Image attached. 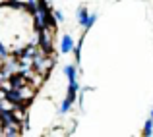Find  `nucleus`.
Returning a JSON list of instances; mask_svg holds the SVG:
<instances>
[{
  "mask_svg": "<svg viewBox=\"0 0 153 137\" xmlns=\"http://www.w3.org/2000/svg\"><path fill=\"white\" fill-rule=\"evenodd\" d=\"M89 14H91V12H89V8H87V6H79L78 10H76V21H78V25L82 27V29H83V25L87 23Z\"/></svg>",
  "mask_w": 153,
  "mask_h": 137,
  "instance_id": "obj_6",
  "label": "nucleus"
},
{
  "mask_svg": "<svg viewBox=\"0 0 153 137\" xmlns=\"http://www.w3.org/2000/svg\"><path fill=\"white\" fill-rule=\"evenodd\" d=\"M54 39H56V23L45 25V27L39 29V46H41L47 54H52V52H54Z\"/></svg>",
  "mask_w": 153,
  "mask_h": 137,
  "instance_id": "obj_2",
  "label": "nucleus"
},
{
  "mask_svg": "<svg viewBox=\"0 0 153 137\" xmlns=\"http://www.w3.org/2000/svg\"><path fill=\"white\" fill-rule=\"evenodd\" d=\"M0 66H2V58H0Z\"/></svg>",
  "mask_w": 153,
  "mask_h": 137,
  "instance_id": "obj_15",
  "label": "nucleus"
},
{
  "mask_svg": "<svg viewBox=\"0 0 153 137\" xmlns=\"http://www.w3.org/2000/svg\"><path fill=\"white\" fill-rule=\"evenodd\" d=\"M72 106H74V102H72V100H68L66 96H64L62 102H60V106H58V116H66V114H70Z\"/></svg>",
  "mask_w": 153,
  "mask_h": 137,
  "instance_id": "obj_7",
  "label": "nucleus"
},
{
  "mask_svg": "<svg viewBox=\"0 0 153 137\" xmlns=\"http://www.w3.org/2000/svg\"><path fill=\"white\" fill-rule=\"evenodd\" d=\"M45 135H68V131H64V127L56 126V127H52V130H49Z\"/></svg>",
  "mask_w": 153,
  "mask_h": 137,
  "instance_id": "obj_12",
  "label": "nucleus"
},
{
  "mask_svg": "<svg viewBox=\"0 0 153 137\" xmlns=\"http://www.w3.org/2000/svg\"><path fill=\"white\" fill-rule=\"evenodd\" d=\"M83 37H85V35H83ZM83 37H79V41L76 43V46H74V60H76V64H82V46H83Z\"/></svg>",
  "mask_w": 153,
  "mask_h": 137,
  "instance_id": "obj_8",
  "label": "nucleus"
},
{
  "mask_svg": "<svg viewBox=\"0 0 153 137\" xmlns=\"http://www.w3.org/2000/svg\"><path fill=\"white\" fill-rule=\"evenodd\" d=\"M62 74H64V77L68 79V81H78V74H79V68H78V64H66V66L62 68Z\"/></svg>",
  "mask_w": 153,
  "mask_h": 137,
  "instance_id": "obj_5",
  "label": "nucleus"
},
{
  "mask_svg": "<svg viewBox=\"0 0 153 137\" xmlns=\"http://www.w3.org/2000/svg\"><path fill=\"white\" fill-rule=\"evenodd\" d=\"M51 14H52V18H54V21H56V23H64V19H66V18H64V14L58 10V8H52Z\"/></svg>",
  "mask_w": 153,
  "mask_h": 137,
  "instance_id": "obj_11",
  "label": "nucleus"
},
{
  "mask_svg": "<svg viewBox=\"0 0 153 137\" xmlns=\"http://www.w3.org/2000/svg\"><path fill=\"white\" fill-rule=\"evenodd\" d=\"M97 18H99V15L95 14V12H91V14H89V18H87V23L83 25V31H85V33H87V31H89L91 27L95 25V21H97Z\"/></svg>",
  "mask_w": 153,
  "mask_h": 137,
  "instance_id": "obj_10",
  "label": "nucleus"
},
{
  "mask_svg": "<svg viewBox=\"0 0 153 137\" xmlns=\"http://www.w3.org/2000/svg\"><path fill=\"white\" fill-rule=\"evenodd\" d=\"M74 46H76V41H74V37H72L70 33H64L62 37H60V41H58V52L60 54H72V50H74Z\"/></svg>",
  "mask_w": 153,
  "mask_h": 137,
  "instance_id": "obj_3",
  "label": "nucleus"
},
{
  "mask_svg": "<svg viewBox=\"0 0 153 137\" xmlns=\"http://www.w3.org/2000/svg\"><path fill=\"white\" fill-rule=\"evenodd\" d=\"M22 135V124L19 122H12L2 126V137H19Z\"/></svg>",
  "mask_w": 153,
  "mask_h": 137,
  "instance_id": "obj_4",
  "label": "nucleus"
},
{
  "mask_svg": "<svg viewBox=\"0 0 153 137\" xmlns=\"http://www.w3.org/2000/svg\"><path fill=\"white\" fill-rule=\"evenodd\" d=\"M8 56H10V48H8V46L4 45L2 41H0V58H2V60H6Z\"/></svg>",
  "mask_w": 153,
  "mask_h": 137,
  "instance_id": "obj_13",
  "label": "nucleus"
},
{
  "mask_svg": "<svg viewBox=\"0 0 153 137\" xmlns=\"http://www.w3.org/2000/svg\"><path fill=\"white\" fill-rule=\"evenodd\" d=\"M0 41L10 50L39 45V29L33 25L29 6H19L12 0L0 4Z\"/></svg>",
  "mask_w": 153,
  "mask_h": 137,
  "instance_id": "obj_1",
  "label": "nucleus"
},
{
  "mask_svg": "<svg viewBox=\"0 0 153 137\" xmlns=\"http://www.w3.org/2000/svg\"><path fill=\"white\" fill-rule=\"evenodd\" d=\"M149 118L153 120V108H151V110H149Z\"/></svg>",
  "mask_w": 153,
  "mask_h": 137,
  "instance_id": "obj_14",
  "label": "nucleus"
},
{
  "mask_svg": "<svg viewBox=\"0 0 153 137\" xmlns=\"http://www.w3.org/2000/svg\"><path fill=\"white\" fill-rule=\"evenodd\" d=\"M142 135H146V137L153 135V120H151V118L146 120V124H143V130H142Z\"/></svg>",
  "mask_w": 153,
  "mask_h": 137,
  "instance_id": "obj_9",
  "label": "nucleus"
},
{
  "mask_svg": "<svg viewBox=\"0 0 153 137\" xmlns=\"http://www.w3.org/2000/svg\"><path fill=\"white\" fill-rule=\"evenodd\" d=\"M2 2H4V0H0V4H2Z\"/></svg>",
  "mask_w": 153,
  "mask_h": 137,
  "instance_id": "obj_16",
  "label": "nucleus"
}]
</instances>
